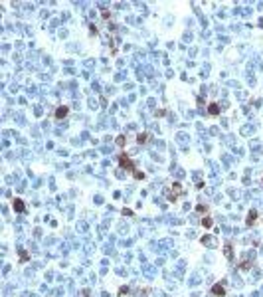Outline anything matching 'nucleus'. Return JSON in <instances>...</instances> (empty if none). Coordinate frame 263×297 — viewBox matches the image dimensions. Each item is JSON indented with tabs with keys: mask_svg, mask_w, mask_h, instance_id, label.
Masks as SVG:
<instances>
[{
	"mask_svg": "<svg viewBox=\"0 0 263 297\" xmlns=\"http://www.w3.org/2000/svg\"><path fill=\"white\" fill-rule=\"evenodd\" d=\"M180 194H182V184L180 182H174L172 186H170V190H166V198L170 202H176Z\"/></svg>",
	"mask_w": 263,
	"mask_h": 297,
	"instance_id": "obj_1",
	"label": "nucleus"
},
{
	"mask_svg": "<svg viewBox=\"0 0 263 297\" xmlns=\"http://www.w3.org/2000/svg\"><path fill=\"white\" fill-rule=\"evenodd\" d=\"M119 165L123 166V169H127V170H129V172H133V175H135V172H137V169H135V165H133V162H131V159H129V156L121 155V156H119Z\"/></svg>",
	"mask_w": 263,
	"mask_h": 297,
	"instance_id": "obj_2",
	"label": "nucleus"
},
{
	"mask_svg": "<svg viewBox=\"0 0 263 297\" xmlns=\"http://www.w3.org/2000/svg\"><path fill=\"white\" fill-rule=\"evenodd\" d=\"M12 206H14V210H16V212H24V210H26V208H24V202H22L20 198H16Z\"/></svg>",
	"mask_w": 263,
	"mask_h": 297,
	"instance_id": "obj_3",
	"label": "nucleus"
},
{
	"mask_svg": "<svg viewBox=\"0 0 263 297\" xmlns=\"http://www.w3.org/2000/svg\"><path fill=\"white\" fill-rule=\"evenodd\" d=\"M208 113H210V115H218V113H220V105H218V103H210Z\"/></svg>",
	"mask_w": 263,
	"mask_h": 297,
	"instance_id": "obj_4",
	"label": "nucleus"
},
{
	"mask_svg": "<svg viewBox=\"0 0 263 297\" xmlns=\"http://www.w3.org/2000/svg\"><path fill=\"white\" fill-rule=\"evenodd\" d=\"M212 293H214V295H222V297H224L225 295V289L222 287V285H214V287H212Z\"/></svg>",
	"mask_w": 263,
	"mask_h": 297,
	"instance_id": "obj_5",
	"label": "nucleus"
},
{
	"mask_svg": "<svg viewBox=\"0 0 263 297\" xmlns=\"http://www.w3.org/2000/svg\"><path fill=\"white\" fill-rule=\"evenodd\" d=\"M255 220H257V212L255 210H251L247 216V226H251V224H255Z\"/></svg>",
	"mask_w": 263,
	"mask_h": 297,
	"instance_id": "obj_6",
	"label": "nucleus"
},
{
	"mask_svg": "<svg viewBox=\"0 0 263 297\" xmlns=\"http://www.w3.org/2000/svg\"><path fill=\"white\" fill-rule=\"evenodd\" d=\"M67 113H69V109H67V107H59L58 111H56V117H58V119H62V117H65Z\"/></svg>",
	"mask_w": 263,
	"mask_h": 297,
	"instance_id": "obj_7",
	"label": "nucleus"
},
{
	"mask_svg": "<svg viewBox=\"0 0 263 297\" xmlns=\"http://www.w3.org/2000/svg\"><path fill=\"white\" fill-rule=\"evenodd\" d=\"M147 141H148V135H147V133H141L139 137H137V143H139V145H144Z\"/></svg>",
	"mask_w": 263,
	"mask_h": 297,
	"instance_id": "obj_8",
	"label": "nucleus"
},
{
	"mask_svg": "<svg viewBox=\"0 0 263 297\" xmlns=\"http://www.w3.org/2000/svg\"><path fill=\"white\" fill-rule=\"evenodd\" d=\"M224 252H225V258H230V259L234 258V254H231V246H230V244L225 246V250H224Z\"/></svg>",
	"mask_w": 263,
	"mask_h": 297,
	"instance_id": "obj_9",
	"label": "nucleus"
},
{
	"mask_svg": "<svg viewBox=\"0 0 263 297\" xmlns=\"http://www.w3.org/2000/svg\"><path fill=\"white\" fill-rule=\"evenodd\" d=\"M239 268H241V269H249V268H251V261H249V259H243Z\"/></svg>",
	"mask_w": 263,
	"mask_h": 297,
	"instance_id": "obj_10",
	"label": "nucleus"
},
{
	"mask_svg": "<svg viewBox=\"0 0 263 297\" xmlns=\"http://www.w3.org/2000/svg\"><path fill=\"white\" fill-rule=\"evenodd\" d=\"M202 226L210 228V226H212V220H210V218H204V220H202Z\"/></svg>",
	"mask_w": 263,
	"mask_h": 297,
	"instance_id": "obj_11",
	"label": "nucleus"
},
{
	"mask_svg": "<svg viewBox=\"0 0 263 297\" xmlns=\"http://www.w3.org/2000/svg\"><path fill=\"white\" fill-rule=\"evenodd\" d=\"M117 145L123 147V145H125V137H117Z\"/></svg>",
	"mask_w": 263,
	"mask_h": 297,
	"instance_id": "obj_12",
	"label": "nucleus"
}]
</instances>
